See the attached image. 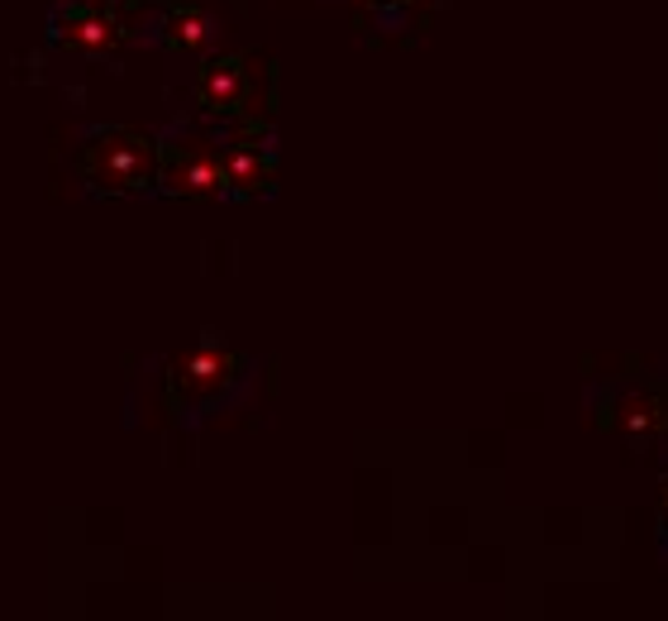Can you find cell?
Wrapping results in <instances>:
<instances>
[{
  "label": "cell",
  "instance_id": "cell-7",
  "mask_svg": "<svg viewBox=\"0 0 668 621\" xmlns=\"http://www.w3.org/2000/svg\"><path fill=\"white\" fill-rule=\"evenodd\" d=\"M210 34H216V29H210L206 14H201V10H187V6H181V10L173 14V24H167V39H173L181 53H206Z\"/></svg>",
  "mask_w": 668,
  "mask_h": 621
},
{
  "label": "cell",
  "instance_id": "cell-6",
  "mask_svg": "<svg viewBox=\"0 0 668 621\" xmlns=\"http://www.w3.org/2000/svg\"><path fill=\"white\" fill-rule=\"evenodd\" d=\"M272 182V163L258 144H230L225 154V187L234 192H263Z\"/></svg>",
  "mask_w": 668,
  "mask_h": 621
},
{
  "label": "cell",
  "instance_id": "cell-1",
  "mask_svg": "<svg viewBox=\"0 0 668 621\" xmlns=\"http://www.w3.org/2000/svg\"><path fill=\"white\" fill-rule=\"evenodd\" d=\"M158 144L139 130H111L86 148V177L105 192H144L148 182H158Z\"/></svg>",
  "mask_w": 668,
  "mask_h": 621
},
{
  "label": "cell",
  "instance_id": "cell-3",
  "mask_svg": "<svg viewBox=\"0 0 668 621\" xmlns=\"http://www.w3.org/2000/svg\"><path fill=\"white\" fill-rule=\"evenodd\" d=\"M230 369H234V359L230 354H220V350H196V354H187L177 363V392L181 397H201V392H216V387H225L230 383Z\"/></svg>",
  "mask_w": 668,
  "mask_h": 621
},
{
  "label": "cell",
  "instance_id": "cell-5",
  "mask_svg": "<svg viewBox=\"0 0 668 621\" xmlns=\"http://www.w3.org/2000/svg\"><path fill=\"white\" fill-rule=\"evenodd\" d=\"M244 63L239 58H220L201 72V101L210 111H239L244 105Z\"/></svg>",
  "mask_w": 668,
  "mask_h": 621
},
{
  "label": "cell",
  "instance_id": "cell-4",
  "mask_svg": "<svg viewBox=\"0 0 668 621\" xmlns=\"http://www.w3.org/2000/svg\"><path fill=\"white\" fill-rule=\"evenodd\" d=\"M58 24H63V29H58V39H63L67 49H82V53L111 49L115 34H119V24L111 20V14H101V10H91V6H77L72 14H63Z\"/></svg>",
  "mask_w": 668,
  "mask_h": 621
},
{
  "label": "cell",
  "instance_id": "cell-2",
  "mask_svg": "<svg viewBox=\"0 0 668 621\" xmlns=\"http://www.w3.org/2000/svg\"><path fill=\"white\" fill-rule=\"evenodd\" d=\"M158 182L177 196H210L225 187V158L206 154V148H173V154H163Z\"/></svg>",
  "mask_w": 668,
  "mask_h": 621
}]
</instances>
